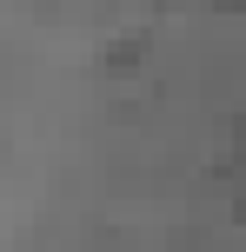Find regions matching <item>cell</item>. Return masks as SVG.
<instances>
[{
  "instance_id": "cell-1",
  "label": "cell",
  "mask_w": 246,
  "mask_h": 252,
  "mask_svg": "<svg viewBox=\"0 0 246 252\" xmlns=\"http://www.w3.org/2000/svg\"><path fill=\"white\" fill-rule=\"evenodd\" d=\"M213 13H246V0H207Z\"/></svg>"
},
{
  "instance_id": "cell-2",
  "label": "cell",
  "mask_w": 246,
  "mask_h": 252,
  "mask_svg": "<svg viewBox=\"0 0 246 252\" xmlns=\"http://www.w3.org/2000/svg\"><path fill=\"white\" fill-rule=\"evenodd\" d=\"M233 219H240V226H246V192H240V199H233Z\"/></svg>"
}]
</instances>
